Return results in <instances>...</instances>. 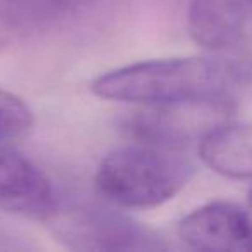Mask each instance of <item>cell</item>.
Wrapping results in <instances>:
<instances>
[{
	"instance_id": "1",
	"label": "cell",
	"mask_w": 252,
	"mask_h": 252,
	"mask_svg": "<svg viewBox=\"0 0 252 252\" xmlns=\"http://www.w3.org/2000/svg\"><path fill=\"white\" fill-rule=\"evenodd\" d=\"M252 80V59L171 57L130 64L98 76L92 92L107 100L224 107L235 85Z\"/></svg>"
},
{
	"instance_id": "2",
	"label": "cell",
	"mask_w": 252,
	"mask_h": 252,
	"mask_svg": "<svg viewBox=\"0 0 252 252\" xmlns=\"http://www.w3.org/2000/svg\"><path fill=\"white\" fill-rule=\"evenodd\" d=\"M193 171L187 145L133 138L102 159L95 182L109 202L125 209H147L173 199Z\"/></svg>"
},
{
	"instance_id": "3",
	"label": "cell",
	"mask_w": 252,
	"mask_h": 252,
	"mask_svg": "<svg viewBox=\"0 0 252 252\" xmlns=\"http://www.w3.org/2000/svg\"><path fill=\"white\" fill-rule=\"evenodd\" d=\"M54 238L73 251H162L156 231L109 207L92 202L61 204L47 221Z\"/></svg>"
},
{
	"instance_id": "4",
	"label": "cell",
	"mask_w": 252,
	"mask_h": 252,
	"mask_svg": "<svg viewBox=\"0 0 252 252\" xmlns=\"http://www.w3.org/2000/svg\"><path fill=\"white\" fill-rule=\"evenodd\" d=\"M59 199L52 182L28 158L0 142V211L47 223Z\"/></svg>"
},
{
	"instance_id": "5",
	"label": "cell",
	"mask_w": 252,
	"mask_h": 252,
	"mask_svg": "<svg viewBox=\"0 0 252 252\" xmlns=\"http://www.w3.org/2000/svg\"><path fill=\"white\" fill-rule=\"evenodd\" d=\"M178 235L195 251H252V213L214 200L187 214L178 223Z\"/></svg>"
},
{
	"instance_id": "6",
	"label": "cell",
	"mask_w": 252,
	"mask_h": 252,
	"mask_svg": "<svg viewBox=\"0 0 252 252\" xmlns=\"http://www.w3.org/2000/svg\"><path fill=\"white\" fill-rule=\"evenodd\" d=\"M252 21V0H192L189 33L207 50L223 52L238 47Z\"/></svg>"
},
{
	"instance_id": "7",
	"label": "cell",
	"mask_w": 252,
	"mask_h": 252,
	"mask_svg": "<svg viewBox=\"0 0 252 252\" xmlns=\"http://www.w3.org/2000/svg\"><path fill=\"white\" fill-rule=\"evenodd\" d=\"M76 4L78 0H0V52L49 32Z\"/></svg>"
},
{
	"instance_id": "8",
	"label": "cell",
	"mask_w": 252,
	"mask_h": 252,
	"mask_svg": "<svg viewBox=\"0 0 252 252\" xmlns=\"http://www.w3.org/2000/svg\"><path fill=\"white\" fill-rule=\"evenodd\" d=\"M202 162L226 178H252V125H218L199 140Z\"/></svg>"
},
{
	"instance_id": "9",
	"label": "cell",
	"mask_w": 252,
	"mask_h": 252,
	"mask_svg": "<svg viewBox=\"0 0 252 252\" xmlns=\"http://www.w3.org/2000/svg\"><path fill=\"white\" fill-rule=\"evenodd\" d=\"M33 126V112L18 95L0 88V142L23 138Z\"/></svg>"
},
{
	"instance_id": "10",
	"label": "cell",
	"mask_w": 252,
	"mask_h": 252,
	"mask_svg": "<svg viewBox=\"0 0 252 252\" xmlns=\"http://www.w3.org/2000/svg\"><path fill=\"white\" fill-rule=\"evenodd\" d=\"M249 207H251V213H252V190L249 193Z\"/></svg>"
}]
</instances>
